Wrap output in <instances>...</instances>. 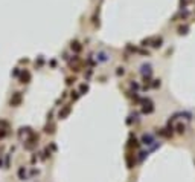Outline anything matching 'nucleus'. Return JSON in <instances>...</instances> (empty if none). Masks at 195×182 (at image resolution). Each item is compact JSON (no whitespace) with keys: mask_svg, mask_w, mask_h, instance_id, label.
I'll return each mask as SVG.
<instances>
[]
</instances>
